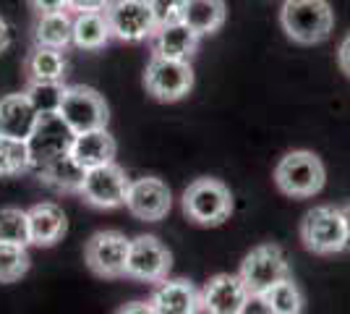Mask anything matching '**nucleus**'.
<instances>
[{
	"label": "nucleus",
	"instance_id": "4468645a",
	"mask_svg": "<svg viewBox=\"0 0 350 314\" xmlns=\"http://www.w3.org/2000/svg\"><path fill=\"white\" fill-rule=\"evenodd\" d=\"M73 142V131L63 123L58 113H50V116H40V123L34 129V134L29 139V150H31V170L37 165H42L44 160L55 157L60 152H68Z\"/></svg>",
	"mask_w": 350,
	"mask_h": 314
},
{
	"label": "nucleus",
	"instance_id": "bb28decb",
	"mask_svg": "<svg viewBox=\"0 0 350 314\" xmlns=\"http://www.w3.org/2000/svg\"><path fill=\"white\" fill-rule=\"evenodd\" d=\"M267 304L272 306V312L275 314H304V293H301V288L293 283L291 278H285V280H280L275 283L267 293H262Z\"/></svg>",
	"mask_w": 350,
	"mask_h": 314
},
{
	"label": "nucleus",
	"instance_id": "7c9ffc66",
	"mask_svg": "<svg viewBox=\"0 0 350 314\" xmlns=\"http://www.w3.org/2000/svg\"><path fill=\"white\" fill-rule=\"evenodd\" d=\"M238 314H275V312H272V306L267 304V299H264L262 293H248Z\"/></svg>",
	"mask_w": 350,
	"mask_h": 314
},
{
	"label": "nucleus",
	"instance_id": "9d476101",
	"mask_svg": "<svg viewBox=\"0 0 350 314\" xmlns=\"http://www.w3.org/2000/svg\"><path fill=\"white\" fill-rule=\"evenodd\" d=\"M131 179L126 176V170L116 163L92 168L84 176V186L79 194L84 196L89 207L97 209H118L126 205V194H129Z\"/></svg>",
	"mask_w": 350,
	"mask_h": 314
},
{
	"label": "nucleus",
	"instance_id": "c756f323",
	"mask_svg": "<svg viewBox=\"0 0 350 314\" xmlns=\"http://www.w3.org/2000/svg\"><path fill=\"white\" fill-rule=\"evenodd\" d=\"M149 5H152V16H154L157 29L183 21V5H186V0H149Z\"/></svg>",
	"mask_w": 350,
	"mask_h": 314
},
{
	"label": "nucleus",
	"instance_id": "a878e982",
	"mask_svg": "<svg viewBox=\"0 0 350 314\" xmlns=\"http://www.w3.org/2000/svg\"><path fill=\"white\" fill-rule=\"evenodd\" d=\"M0 244L11 246H29V215L27 209L3 207L0 209Z\"/></svg>",
	"mask_w": 350,
	"mask_h": 314
},
{
	"label": "nucleus",
	"instance_id": "9b49d317",
	"mask_svg": "<svg viewBox=\"0 0 350 314\" xmlns=\"http://www.w3.org/2000/svg\"><path fill=\"white\" fill-rule=\"evenodd\" d=\"M173 267V254L157 236H136L131 239L126 278L139 283H160Z\"/></svg>",
	"mask_w": 350,
	"mask_h": 314
},
{
	"label": "nucleus",
	"instance_id": "f03ea898",
	"mask_svg": "<svg viewBox=\"0 0 350 314\" xmlns=\"http://www.w3.org/2000/svg\"><path fill=\"white\" fill-rule=\"evenodd\" d=\"M327 181V170L319 155L308 150H293L285 157H280L275 165V183L285 196L293 199H306L319 194Z\"/></svg>",
	"mask_w": 350,
	"mask_h": 314
},
{
	"label": "nucleus",
	"instance_id": "dca6fc26",
	"mask_svg": "<svg viewBox=\"0 0 350 314\" xmlns=\"http://www.w3.org/2000/svg\"><path fill=\"white\" fill-rule=\"evenodd\" d=\"M37 123H40V113L31 107L29 97L24 92L0 97V136L29 142Z\"/></svg>",
	"mask_w": 350,
	"mask_h": 314
},
{
	"label": "nucleus",
	"instance_id": "e433bc0d",
	"mask_svg": "<svg viewBox=\"0 0 350 314\" xmlns=\"http://www.w3.org/2000/svg\"><path fill=\"white\" fill-rule=\"evenodd\" d=\"M342 209V223H345V239H348V246H350V205H345Z\"/></svg>",
	"mask_w": 350,
	"mask_h": 314
},
{
	"label": "nucleus",
	"instance_id": "72a5a7b5",
	"mask_svg": "<svg viewBox=\"0 0 350 314\" xmlns=\"http://www.w3.org/2000/svg\"><path fill=\"white\" fill-rule=\"evenodd\" d=\"M337 63H340L342 74L350 79V34L340 42V47H337Z\"/></svg>",
	"mask_w": 350,
	"mask_h": 314
},
{
	"label": "nucleus",
	"instance_id": "20e7f679",
	"mask_svg": "<svg viewBox=\"0 0 350 314\" xmlns=\"http://www.w3.org/2000/svg\"><path fill=\"white\" fill-rule=\"evenodd\" d=\"M183 212L196 225H219L233 215V194L217 179H196L183 192Z\"/></svg>",
	"mask_w": 350,
	"mask_h": 314
},
{
	"label": "nucleus",
	"instance_id": "b1692460",
	"mask_svg": "<svg viewBox=\"0 0 350 314\" xmlns=\"http://www.w3.org/2000/svg\"><path fill=\"white\" fill-rule=\"evenodd\" d=\"M27 79L29 81H63L66 79V58L63 50L37 45L27 55Z\"/></svg>",
	"mask_w": 350,
	"mask_h": 314
},
{
	"label": "nucleus",
	"instance_id": "f704fd0d",
	"mask_svg": "<svg viewBox=\"0 0 350 314\" xmlns=\"http://www.w3.org/2000/svg\"><path fill=\"white\" fill-rule=\"evenodd\" d=\"M116 314H157V312L152 309V304H149V301H131V304L120 306Z\"/></svg>",
	"mask_w": 350,
	"mask_h": 314
},
{
	"label": "nucleus",
	"instance_id": "6e6552de",
	"mask_svg": "<svg viewBox=\"0 0 350 314\" xmlns=\"http://www.w3.org/2000/svg\"><path fill=\"white\" fill-rule=\"evenodd\" d=\"M105 16L113 37L120 42H144L157 31L149 0H110Z\"/></svg>",
	"mask_w": 350,
	"mask_h": 314
},
{
	"label": "nucleus",
	"instance_id": "473e14b6",
	"mask_svg": "<svg viewBox=\"0 0 350 314\" xmlns=\"http://www.w3.org/2000/svg\"><path fill=\"white\" fill-rule=\"evenodd\" d=\"M110 0H68V11L84 14V11H105Z\"/></svg>",
	"mask_w": 350,
	"mask_h": 314
},
{
	"label": "nucleus",
	"instance_id": "f8f14e48",
	"mask_svg": "<svg viewBox=\"0 0 350 314\" xmlns=\"http://www.w3.org/2000/svg\"><path fill=\"white\" fill-rule=\"evenodd\" d=\"M170 205H173V194H170L167 183L154 176H146V179L131 181L123 207L129 209L136 220L157 223L170 212Z\"/></svg>",
	"mask_w": 350,
	"mask_h": 314
},
{
	"label": "nucleus",
	"instance_id": "0eeeda50",
	"mask_svg": "<svg viewBox=\"0 0 350 314\" xmlns=\"http://www.w3.org/2000/svg\"><path fill=\"white\" fill-rule=\"evenodd\" d=\"M238 278L243 280L248 293H267L275 283L291 278L288 257L282 254L278 244H262V246L251 249L246 259L241 262Z\"/></svg>",
	"mask_w": 350,
	"mask_h": 314
},
{
	"label": "nucleus",
	"instance_id": "cd10ccee",
	"mask_svg": "<svg viewBox=\"0 0 350 314\" xmlns=\"http://www.w3.org/2000/svg\"><path fill=\"white\" fill-rule=\"evenodd\" d=\"M63 92H66L63 81H29V87H27L24 94L29 97L31 107L40 116H50V113H58Z\"/></svg>",
	"mask_w": 350,
	"mask_h": 314
},
{
	"label": "nucleus",
	"instance_id": "f257e3e1",
	"mask_svg": "<svg viewBox=\"0 0 350 314\" xmlns=\"http://www.w3.org/2000/svg\"><path fill=\"white\" fill-rule=\"evenodd\" d=\"M280 27L295 45H319L335 29V11L327 0H285Z\"/></svg>",
	"mask_w": 350,
	"mask_h": 314
},
{
	"label": "nucleus",
	"instance_id": "7ed1b4c3",
	"mask_svg": "<svg viewBox=\"0 0 350 314\" xmlns=\"http://www.w3.org/2000/svg\"><path fill=\"white\" fill-rule=\"evenodd\" d=\"M301 241L311 254L332 257L348 249L345 239V223L342 209L335 205H319L308 209L306 218L301 220Z\"/></svg>",
	"mask_w": 350,
	"mask_h": 314
},
{
	"label": "nucleus",
	"instance_id": "39448f33",
	"mask_svg": "<svg viewBox=\"0 0 350 314\" xmlns=\"http://www.w3.org/2000/svg\"><path fill=\"white\" fill-rule=\"evenodd\" d=\"M58 116L73 134H81V131H92V129H105L110 120V107L97 90L76 84V87H66L63 92Z\"/></svg>",
	"mask_w": 350,
	"mask_h": 314
},
{
	"label": "nucleus",
	"instance_id": "393cba45",
	"mask_svg": "<svg viewBox=\"0 0 350 314\" xmlns=\"http://www.w3.org/2000/svg\"><path fill=\"white\" fill-rule=\"evenodd\" d=\"M31 170L29 142L0 136V179H14Z\"/></svg>",
	"mask_w": 350,
	"mask_h": 314
},
{
	"label": "nucleus",
	"instance_id": "2f4dec72",
	"mask_svg": "<svg viewBox=\"0 0 350 314\" xmlns=\"http://www.w3.org/2000/svg\"><path fill=\"white\" fill-rule=\"evenodd\" d=\"M29 8L37 16L55 14V11H68V0H29Z\"/></svg>",
	"mask_w": 350,
	"mask_h": 314
},
{
	"label": "nucleus",
	"instance_id": "1a4fd4ad",
	"mask_svg": "<svg viewBox=\"0 0 350 314\" xmlns=\"http://www.w3.org/2000/svg\"><path fill=\"white\" fill-rule=\"evenodd\" d=\"M129 249H131V239H126L118 231H100L87 241L84 246V259H87L89 270L97 278H126V262H129Z\"/></svg>",
	"mask_w": 350,
	"mask_h": 314
},
{
	"label": "nucleus",
	"instance_id": "2eb2a0df",
	"mask_svg": "<svg viewBox=\"0 0 350 314\" xmlns=\"http://www.w3.org/2000/svg\"><path fill=\"white\" fill-rule=\"evenodd\" d=\"M248 291L243 280L230 272H219L209 278V283L202 288V312L206 314H238Z\"/></svg>",
	"mask_w": 350,
	"mask_h": 314
},
{
	"label": "nucleus",
	"instance_id": "423d86ee",
	"mask_svg": "<svg viewBox=\"0 0 350 314\" xmlns=\"http://www.w3.org/2000/svg\"><path fill=\"white\" fill-rule=\"evenodd\" d=\"M144 87L160 103H178L193 90V68L189 60L152 55L144 71Z\"/></svg>",
	"mask_w": 350,
	"mask_h": 314
},
{
	"label": "nucleus",
	"instance_id": "4be33fe9",
	"mask_svg": "<svg viewBox=\"0 0 350 314\" xmlns=\"http://www.w3.org/2000/svg\"><path fill=\"white\" fill-rule=\"evenodd\" d=\"M113 40L105 11H84L73 16V45L79 50H100Z\"/></svg>",
	"mask_w": 350,
	"mask_h": 314
},
{
	"label": "nucleus",
	"instance_id": "c85d7f7f",
	"mask_svg": "<svg viewBox=\"0 0 350 314\" xmlns=\"http://www.w3.org/2000/svg\"><path fill=\"white\" fill-rule=\"evenodd\" d=\"M31 267L27 246H11L0 244V283H16L21 280Z\"/></svg>",
	"mask_w": 350,
	"mask_h": 314
},
{
	"label": "nucleus",
	"instance_id": "5701e85b",
	"mask_svg": "<svg viewBox=\"0 0 350 314\" xmlns=\"http://www.w3.org/2000/svg\"><path fill=\"white\" fill-rule=\"evenodd\" d=\"M34 42L42 47H53V50H66L68 45H73V16L68 11L37 16Z\"/></svg>",
	"mask_w": 350,
	"mask_h": 314
},
{
	"label": "nucleus",
	"instance_id": "c9c22d12",
	"mask_svg": "<svg viewBox=\"0 0 350 314\" xmlns=\"http://www.w3.org/2000/svg\"><path fill=\"white\" fill-rule=\"evenodd\" d=\"M8 42H11V31H8V24H5V18L0 16V53L8 47Z\"/></svg>",
	"mask_w": 350,
	"mask_h": 314
},
{
	"label": "nucleus",
	"instance_id": "412c9836",
	"mask_svg": "<svg viewBox=\"0 0 350 314\" xmlns=\"http://www.w3.org/2000/svg\"><path fill=\"white\" fill-rule=\"evenodd\" d=\"M225 18H228L225 0H186L183 5V24L191 27L199 37L219 31Z\"/></svg>",
	"mask_w": 350,
	"mask_h": 314
},
{
	"label": "nucleus",
	"instance_id": "f3484780",
	"mask_svg": "<svg viewBox=\"0 0 350 314\" xmlns=\"http://www.w3.org/2000/svg\"><path fill=\"white\" fill-rule=\"evenodd\" d=\"M71 157L81 165L84 170H92V168H100V165L116 163V136L105 129H92V131H81V134H73L71 147Z\"/></svg>",
	"mask_w": 350,
	"mask_h": 314
},
{
	"label": "nucleus",
	"instance_id": "aec40b11",
	"mask_svg": "<svg viewBox=\"0 0 350 314\" xmlns=\"http://www.w3.org/2000/svg\"><path fill=\"white\" fill-rule=\"evenodd\" d=\"M199 34L186 27L183 21L170 24V27H160V29L152 34V55H160V58L170 60H189L196 47H199Z\"/></svg>",
	"mask_w": 350,
	"mask_h": 314
},
{
	"label": "nucleus",
	"instance_id": "6ab92c4d",
	"mask_svg": "<svg viewBox=\"0 0 350 314\" xmlns=\"http://www.w3.org/2000/svg\"><path fill=\"white\" fill-rule=\"evenodd\" d=\"M27 215H29V236L34 246H55L68 231L66 212L55 202H40L27 209Z\"/></svg>",
	"mask_w": 350,
	"mask_h": 314
},
{
	"label": "nucleus",
	"instance_id": "ddd939ff",
	"mask_svg": "<svg viewBox=\"0 0 350 314\" xmlns=\"http://www.w3.org/2000/svg\"><path fill=\"white\" fill-rule=\"evenodd\" d=\"M149 304L157 314H199L202 312V291L183 278L160 280L149 296Z\"/></svg>",
	"mask_w": 350,
	"mask_h": 314
},
{
	"label": "nucleus",
	"instance_id": "a211bd4d",
	"mask_svg": "<svg viewBox=\"0 0 350 314\" xmlns=\"http://www.w3.org/2000/svg\"><path fill=\"white\" fill-rule=\"evenodd\" d=\"M34 173L47 189L60 192V194H79L84 186V176H87V170L73 160L71 152H60L55 157L44 160L42 165L34 168Z\"/></svg>",
	"mask_w": 350,
	"mask_h": 314
}]
</instances>
